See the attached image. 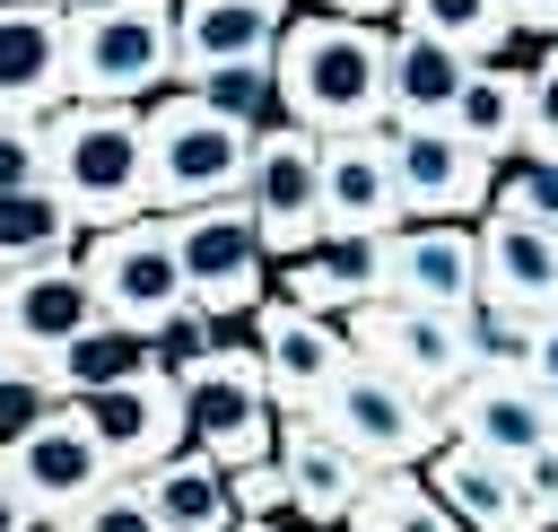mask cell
Wrapping results in <instances>:
<instances>
[{"label":"cell","instance_id":"6da1fadb","mask_svg":"<svg viewBox=\"0 0 558 532\" xmlns=\"http://www.w3.org/2000/svg\"><path fill=\"white\" fill-rule=\"evenodd\" d=\"M384 44H392V26L296 9V17L279 26V44H270L279 122H296V131H314V140L384 131Z\"/></svg>","mask_w":558,"mask_h":532},{"label":"cell","instance_id":"7a4b0ae2","mask_svg":"<svg viewBox=\"0 0 558 532\" xmlns=\"http://www.w3.org/2000/svg\"><path fill=\"white\" fill-rule=\"evenodd\" d=\"M44 183L78 218V235L148 218V140L140 105H61L44 113Z\"/></svg>","mask_w":558,"mask_h":532},{"label":"cell","instance_id":"3957f363","mask_svg":"<svg viewBox=\"0 0 558 532\" xmlns=\"http://www.w3.org/2000/svg\"><path fill=\"white\" fill-rule=\"evenodd\" d=\"M140 140H148V218L209 209V201H244L253 131L227 122L218 105H201L192 87L148 96V105H140Z\"/></svg>","mask_w":558,"mask_h":532},{"label":"cell","instance_id":"277c9868","mask_svg":"<svg viewBox=\"0 0 558 532\" xmlns=\"http://www.w3.org/2000/svg\"><path fill=\"white\" fill-rule=\"evenodd\" d=\"M174 87V0H96L70 17V105H148Z\"/></svg>","mask_w":558,"mask_h":532},{"label":"cell","instance_id":"5b68a950","mask_svg":"<svg viewBox=\"0 0 558 532\" xmlns=\"http://www.w3.org/2000/svg\"><path fill=\"white\" fill-rule=\"evenodd\" d=\"M340 454H357L366 471H418L436 445H445V427H436V401H418L410 384H392L384 366H366V358H349L340 375H331V392L305 410Z\"/></svg>","mask_w":558,"mask_h":532},{"label":"cell","instance_id":"8992f818","mask_svg":"<svg viewBox=\"0 0 558 532\" xmlns=\"http://www.w3.org/2000/svg\"><path fill=\"white\" fill-rule=\"evenodd\" d=\"M166 244H174L183 305H192V314H209V323H244V314L270 297V253H262L244 201L174 209V218H166Z\"/></svg>","mask_w":558,"mask_h":532},{"label":"cell","instance_id":"52a82bcc","mask_svg":"<svg viewBox=\"0 0 558 532\" xmlns=\"http://www.w3.org/2000/svg\"><path fill=\"white\" fill-rule=\"evenodd\" d=\"M174 401H183V445L209 454L218 471H244V462H270V436H279V410L262 392V366L244 340H218L192 375H174Z\"/></svg>","mask_w":558,"mask_h":532},{"label":"cell","instance_id":"ba28073f","mask_svg":"<svg viewBox=\"0 0 558 532\" xmlns=\"http://www.w3.org/2000/svg\"><path fill=\"white\" fill-rule=\"evenodd\" d=\"M340 340H349V358L384 366L418 401H445L462 375H480L471 366V314H445V305H392V297H375V305L340 314Z\"/></svg>","mask_w":558,"mask_h":532},{"label":"cell","instance_id":"9c48e42d","mask_svg":"<svg viewBox=\"0 0 558 532\" xmlns=\"http://www.w3.org/2000/svg\"><path fill=\"white\" fill-rule=\"evenodd\" d=\"M78 270L96 288V314L122 323V331H157L166 314H183V270H174V244H166V218H122V227H96L78 235Z\"/></svg>","mask_w":558,"mask_h":532},{"label":"cell","instance_id":"30bf717a","mask_svg":"<svg viewBox=\"0 0 558 532\" xmlns=\"http://www.w3.org/2000/svg\"><path fill=\"white\" fill-rule=\"evenodd\" d=\"M244 209L270 262H296L323 244V140L296 122L253 131V166H244Z\"/></svg>","mask_w":558,"mask_h":532},{"label":"cell","instance_id":"8fae6325","mask_svg":"<svg viewBox=\"0 0 558 532\" xmlns=\"http://www.w3.org/2000/svg\"><path fill=\"white\" fill-rule=\"evenodd\" d=\"M0 480L26 497V515H35V523H61V515H78V506L113 480V462L96 454V436H87L78 401H61V410H44L17 445H0Z\"/></svg>","mask_w":558,"mask_h":532},{"label":"cell","instance_id":"7c38bea8","mask_svg":"<svg viewBox=\"0 0 558 532\" xmlns=\"http://www.w3.org/2000/svg\"><path fill=\"white\" fill-rule=\"evenodd\" d=\"M384 157H392V201H401V227H471L497 192V166L480 148H462L453 131H384Z\"/></svg>","mask_w":558,"mask_h":532},{"label":"cell","instance_id":"4fadbf2b","mask_svg":"<svg viewBox=\"0 0 558 532\" xmlns=\"http://www.w3.org/2000/svg\"><path fill=\"white\" fill-rule=\"evenodd\" d=\"M253 366H262V392H270V410L279 419H305L323 392H331V375L349 366V340H340V323H323V314H296V305H279V297H262L253 314Z\"/></svg>","mask_w":558,"mask_h":532},{"label":"cell","instance_id":"5bb4252c","mask_svg":"<svg viewBox=\"0 0 558 532\" xmlns=\"http://www.w3.org/2000/svg\"><path fill=\"white\" fill-rule=\"evenodd\" d=\"M105 314H96V288L78 270V253L61 262H26V270H0V331L17 358H61L70 340H87Z\"/></svg>","mask_w":558,"mask_h":532},{"label":"cell","instance_id":"9a60e30c","mask_svg":"<svg viewBox=\"0 0 558 532\" xmlns=\"http://www.w3.org/2000/svg\"><path fill=\"white\" fill-rule=\"evenodd\" d=\"M70 105V17L52 0H0V122Z\"/></svg>","mask_w":558,"mask_h":532},{"label":"cell","instance_id":"2e32d148","mask_svg":"<svg viewBox=\"0 0 558 532\" xmlns=\"http://www.w3.org/2000/svg\"><path fill=\"white\" fill-rule=\"evenodd\" d=\"M78 419H87L96 454L113 462V480H148L166 454H183V401H174V384L157 366L131 375V384H113V392H87Z\"/></svg>","mask_w":558,"mask_h":532},{"label":"cell","instance_id":"e0dca14e","mask_svg":"<svg viewBox=\"0 0 558 532\" xmlns=\"http://www.w3.org/2000/svg\"><path fill=\"white\" fill-rule=\"evenodd\" d=\"M436 427L445 445H471V454H497V462H523L549 445V401L523 384V375H462L445 401H436Z\"/></svg>","mask_w":558,"mask_h":532},{"label":"cell","instance_id":"ac0fdd59","mask_svg":"<svg viewBox=\"0 0 558 532\" xmlns=\"http://www.w3.org/2000/svg\"><path fill=\"white\" fill-rule=\"evenodd\" d=\"M296 0H174V87H201L209 70L270 61Z\"/></svg>","mask_w":558,"mask_h":532},{"label":"cell","instance_id":"d6986e66","mask_svg":"<svg viewBox=\"0 0 558 532\" xmlns=\"http://www.w3.org/2000/svg\"><path fill=\"white\" fill-rule=\"evenodd\" d=\"M384 297L392 305H445L471 314L480 305V235L436 218V227H392L384 235Z\"/></svg>","mask_w":558,"mask_h":532},{"label":"cell","instance_id":"ffe728a7","mask_svg":"<svg viewBox=\"0 0 558 532\" xmlns=\"http://www.w3.org/2000/svg\"><path fill=\"white\" fill-rule=\"evenodd\" d=\"M471 235H480V305L558 323V235L532 218H497V209H480Z\"/></svg>","mask_w":558,"mask_h":532},{"label":"cell","instance_id":"44dd1931","mask_svg":"<svg viewBox=\"0 0 558 532\" xmlns=\"http://www.w3.org/2000/svg\"><path fill=\"white\" fill-rule=\"evenodd\" d=\"M418 480H427V497H436L462 532H541V515H532V497H523V471L497 462V454L436 445V454L418 462Z\"/></svg>","mask_w":558,"mask_h":532},{"label":"cell","instance_id":"7402d4cb","mask_svg":"<svg viewBox=\"0 0 558 532\" xmlns=\"http://www.w3.org/2000/svg\"><path fill=\"white\" fill-rule=\"evenodd\" d=\"M392 227H401V201H392L384 131L323 140V235H392Z\"/></svg>","mask_w":558,"mask_h":532},{"label":"cell","instance_id":"603a6c76","mask_svg":"<svg viewBox=\"0 0 558 532\" xmlns=\"http://www.w3.org/2000/svg\"><path fill=\"white\" fill-rule=\"evenodd\" d=\"M375 297H384V235H323L314 253L279 262V305H296V314L340 323Z\"/></svg>","mask_w":558,"mask_h":532},{"label":"cell","instance_id":"cb8c5ba5","mask_svg":"<svg viewBox=\"0 0 558 532\" xmlns=\"http://www.w3.org/2000/svg\"><path fill=\"white\" fill-rule=\"evenodd\" d=\"M270 462H279V480H288V515L296 523H340L357 497H366V462L357 454H340L314 419H279V436H270Z\"/></svg>","mask_w":558,"mask_h":532},{"label":"cell","instance_id":"d4e9b609","mask_svg":"<svg viewBox=\"0 0 558 532\" xmlns=\"http://www.w3.org/2000/svg\"><path fill=\"white\" fill-rule=\"evenodd\" d=\"M471 70L480 61L445 52L436 35L392 26V44H384V131H445V113H453V96H462Z\"/></svg>","mask_w":558,"mask_h":532},{"label":"cell","instance_id":"484cf974","mask_svg":"<svg viewBox=\"0 0 558 532\" xmlns=\"http://www.w3.org/2000/svg\"><path fill=\"white\" fill-rule=\"evenodd\" d=\"M445 131H453L462 148H480L488 166L523 157V70H506V61H480V70L462 78V96H453Z\"/></svg>","mask_w":558,"mask_h":532},{"label":"cell","instance_id":"4316f807","mask_svg":"<svg viewBox=\"0 0 558 532\" xmlns=\"http://www.w3.org/2000/svg\"><path fill=\"white\" fill-rule=\"evenodd\" d=\"M140 497H148V515L166 523V532H235V497H227V471L209 462V454H166L148 480H140Z\"/></svg>","mask_w":558,"mask_h":532},{"label":"cell","instance_id":"83f0119b","mask_svg":"<svg viewBox=\"0 0 558 532\" xmlns=\"http://www.w3.org/2000/svg\"><path fill=\"white\" fill-rule=\"evenodd\" d=\"M392 26L436 35V44L462 52V61H506V44H514L506 0H392Z\"/></svg>","mask_w":558,"mask_h":532},{"label":"cell","instance_id":"f1b7e54d","mask_svg":"<svg viewBox=\"0 0 558 532\" xmlns=\"http://www.w3.org/2000/svg\"><path fill=\"white\" fill-rule=\"evenodd\" d=\"M44 366H52L61 401H87V392H113V384L148 375V340H140V331H122V323H96L87 340H70V349H61V358H44Z\"/></svg>","mask_w":558,"mask_h":532},{"label":"cell","instance_id":"f546056e","mask_svg":"<svg viewBox=\"0 0 558 532\" xmlns=\"http://www.w3.org/2000/svg\"><path fill=\"white\" fill-rule=\"evenodd\" d=\"M61 253H78V218L61 209V192H52V183L9 192V201H0V270L61 262Z\"/></svg>","mask_w":558,"mask_h":532},{"label":"cell","instance_id":"4dcf8cb0","mask_svg":"<svg viewBox=\"0 0 558 532\" xmlns=\"http://www.w3.org/2000/svg\"><path fill=\"white\" fill-rule=\"evenodd\" d=\"M340 532H462V523L427 497V480H418V471H375V480H366V497L340 515Z\"/></svg>","mask_w":558,"mask_h":532},{"label":"cell","instance_id":"1f68e13d","mask_svg":"<svg viewBox=\"0 0 558 532\" xmlns=\"http://www.w3.org/2000/svg\"><path fill=\"white\" fill-rule=\"evenodd\" d=\"M192 96H201V105H218L227 122H244V131H270V122H279V87H270V61H244V70H209Z\"/></svg>","mask_w":558,"mask_h":532},{"label":"cell","instance_id":"d6a6232c","mask_svg":"<svg viewBox=\"0 0 558 532\" xmlns=\"http://www.w3.org/2000/svg\"><path fill=\"white\" fill-rule=\"evenodd\" d=\"M488 209H497V218H532V227L558 235V157H514V166H497Z\"/></svg>","mask_w":558,"mask_h":532},{"label":"cell","instance_id":"836d02e7","mask_svg":"<svg viewBox=\"0 0 558 532\" xmlns=\"http://www.w3.org/2000/svg\"><path fill=\"white\" fill-rule=\"evenodd\" d=\"M532 340H541V323H532V314H506V305H471V366H488V375H523Z\"/></svg>","mask_w":558,"mask_h":532},{"label":"cell","instance_id":"e575fe53","mask_svg":"<svg viewBox=\"0 0 558 532\" xmlns=\"http://www.w3.org/2000/svg\"><path fill=\"white\" fill-rule=\"evenodd\" d=\"M44 410H61L52 366H44V358H9V366H0V445H17Z\"/></svg>","mask_w":558,"mask_h":532},{"label":"cell","instance_id":"d590c367","mask_svg":"<svg viewBox=\"0 0 558 532\" xmlns=\"http://www.w3.org/2000/svg\"><path fill=\"white\" fill-rule=\"evenodd\" d=\"M44 532H166L157 515H148V497H140V480H105L78 515H61V523H44Z\"/></svg>","mask_w":558,"mask_h":532},{"label":"cell","instance_id":"8d00e7d4","mask_svg":"<svg viewBox=\"0 0 558 532\" xmlns=\"http://www.w3.org/2000/svg\"><path fill=\"white\" fill-rule=\"evenodd\" d=\"M218 340H227V331H218L209 314H192V305H183V314H166V323L148 331V366H157V375L174 384V375H192V366H201V358H209Z\"/></svg>","mask_w":558,"mask_h":532},{"label":"cell","instance_id":"74e56055","mask_svg":"<svg viewBox=\"0 0 558 532\" xmlns=\"http://www.w3.org/2000/svg\"><path fill=\"white\" fill-rule=\"evenodd\" d=\"M523 157H558V35L523 70Z\"/></svg>","mask_w":558,"mask_h":532},{"label":"cell","instance_id":"f35d334b","mask_svg":"<svg viewBox=\"0 0 558 532\" xmlns=\"http://www.w3.org/2000/svg\"><path fill=\"white\" fill-rule=\"evenodd\" d=\"M227 497H235V523H288V480H279V462L227 471Z\"/></svg>","mask_w":558,"mask_h":532},{"label":"cell","instance_id":"ab89813d","mask_svg":"<svg viewBox=\"0 0 558 532\" xmlns=\"http://www.w3.org/2000/svg\"><path fill=\"white\" fill-rule=\"evenodd\" d=\"M44 183V122H0V201Z\"/></svg>","mask_w":558,"mask_h":532},{"label":"cell","instance_id":"60d3db41","mask_svg":"<svg viewBox=\"0 0 558 532\" xmlns=\"http://www.w3.org/2000/svg\"><path fill=\"white\" fill-rule=\"evenodd\" d=\"M514 471H523V497H532V515H541V532H558V436H549L541 454H523Z\"/></svg>","mask_w":558,"mask_h":532},{"label":"cell","instance_id":"b9f144b4","mask_svg":"<svg viewBox=\"0 0 558 532\" xmlns=\"http://www.w3.org/2000/svg\"><path fill=\"white\" fill-rule=\"evenodd\" d=\"M506 17H514V35H558V0H506Z\"/></svg>","mask_w":558,"mask_h":532},{"label":"cell","instance_id":"7bdbcfd3","mask_svg":"<svg viewBox=\"0 0 558 532\" xmlns=\"http://www.w3.org/2000/svg\"><path fill=\"white\" fill-rule=\"evenodd\" d=\"M305 9H323V17H366V26L392 17V0H305Z\"/></svg>","mask_w":558,"mask_h":532},{"label":"cell","instance_id":"ee69618b","mask_svg":"<svg viewBox=\"0 0 558 532\" xmlns=\"http://www.w3.org/2000/svg\"><path fill=\"white\" fill-rule=\"evenodd\" d=\"M0 532H44V523H35V515H26V497H17V488H9V480H0Z\"/></svg>","mask_w":558,"mask_h":532},{"label":"cell","instance_id":"f6af8a7d","mask_svg":"<svg viewBox=\"0 0 558 532\" xmlns=\"http://www.w3.org/2000/svg\"><path fill=\"white\" fill-rule=\"evenodd\" d=\"M52 9H61V17H78V9H96V0H52Z\"/></svg>","mask_w":558,"mask_h":532},{"label":"cell","instance_id":"bcb514c9","mask_svg":"<svg viewBox=\"0 0 558 532\" xmlns=\"http://www.w3.org/2000/svg\"><path fill=\"white\" fill-rule=\"evenodd\" d=\"M235 532H288V523H235Z\"/></svg>","mask_w":558,"mask_h":532},{"label":"cell","instance_id":"7dc6e473","mask_svg":"<svg viewBox=\"0 0 558 532\" xmlns=\"http://www.w3.org/2000/svg\"><path fill=\"white\" fill-rule=\"evenodd\" d=\"M549 436H558V392H549Z\"/></svg>","mask_w":558,"mask_h":532},{"label":"cell","instance_id":"c3c4849f","mask_svg":"<svg viewBox=\"0 0 558 532\" xmlns=\"http://www.w3.org/2000/svg\"><path fill=\"white\" fill-rule=\"evenodd\" d=\"M9 358H17V349H9V331H0V366H9Z\"/></svg>","mask_w":558,"mask_h":532}]
</instances>
